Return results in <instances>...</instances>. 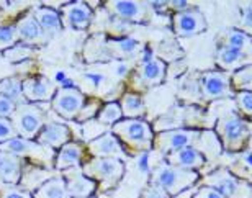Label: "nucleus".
Returning a JSON list of instances; mask_svg holds the SVG:
<instances>
[{
	"instance_id": "1",
	"label": "nucleus",
	"mask_w": 252,
	"mask_h": 198,
	"mask_svg": "<svg viewBox=\"0 0 252 198\" xmlns=\"http://www.w3.org/2000/svg\"><path fill=\"white\" fill-rule=\"evenodd\" d=\"M198 180V172L196 170H185L174 167L170 164H160L159 167H156V170L151 175L149 184H154L160 187L162 190H165L170 197L179 195L180 192L190 189L191 185L196 184Z\"/></svg>"
},
{
	"instance_id": "2",
	"label": "nucleus",
	"mask_w": 252,
	"mask_h": 198,
	"mask_svg": "<svg viewBox=\"0 0 252 198\" xmlns=\"http://www.w3.org/2000/svg\"><path fill=\"white\" fill-rule=\"evenodd\" d=\"M113 134H117L126 146L139 152H149L154 143L151 126L144 120L126 118L113 125Z\"/></svg>"
},
{
	"instance_id": "3",
	"label": "nucleus",
	"mask_w": 252,
	"mask_h": 198,
	"mask_svg": "<svg viewBox=\"0 0 252 198\" xmlns=\"http://www.w3.org/2000/svg\"><path fill=\"white\" fill-rule=\"evenodd\" d=\"M221 144L226 151H241L246 148L249 141V128L244 118L236 113H228L221 116L216 126Z\"/></svg>"
},
{
	"instance_id": "4",
	"label": "nucleus",
	"mask_w": 252,
	"mask_h": 198,
	"mask_svg": "<svg viewBox=\"0 0 252 198\" xmlns=\"http://www.w3.org/2000/svg\"><path fill=\"white\" fill-rule=\"evenodd\" d=\"M82 172L89 179L98 180L103 189H112L122 180L125 164L117 157H95L82 167Z\"/></svg>"
},
{
	"instance_id": "5",
	"label": "nucleus",
	"mask_w": 252,
	"mask_h": 198,
	"mask_svg": "<svg viewBox=\"0 0 252 198\" xmlns=\"http://www.w3.org/2000/svg\"><path fill=\"white\" fill-rule=\"evenodd\" d=\"M205 184L218 190L226 198H252V185L233 175L228 169H216L211 172L205 179Z\"/></svg>"
},
{
	"instance_id": "6",
	"label": "nucleus",
	"mask_w": 252,
	"mask_h": 198,
	"mask_svg": "<svg viewBox=\"0 0 252 198\" xmlns=\"http://www.w3.org/2000/svg\"><path fill=\"white\" fill-rule=\"evenodd\" d=\"M12 123L17 134L23 139H32L43 130V111L34 103H20L12 115Z\"/></svg>"
},
{
	"instance_id": "7",
	"label": "nucleus",
	"mask_w": 252,
	"mask_h": 198,
	"mask_svg": "<svg viewBox=\"0 0 252 198\" xmlns=\"http://www.w3.org/2000/svg\"><path fill=\"white\" fill-rule=\"evenodd\" d=\"M0 152L3 154H10L15 157H32L34 161L41 162H51L54 157V151L41 146L39 143H34L32 139H23V138H13L10 141L0 144Z\"/></svg>"
},
{
	"instance_id": "8",
	"label": "nucleus",
	"mask_w": 252,
	"mask_h": 198,
	"mask_svg": "<svg viewBox=\"0 0 252 198\" xmlns=\"http://www.w3.org/2000/svg\"><path fill=\"white\" fill-rule=\"evenodd\" d=\"M198 131L193 130H167L156 136L153 146L160 152L170 154V152L191 146L195 143V139L198 138Z\"/></svg>"
},
{
	"instance_id": "9",
	"label": "nucleus",
	"mask_w": 252,
	"mask_h": 198,
	"mask_svg": "<svg viewBox=\"0 0 252 198\" xmlns=\"http://www.w3.org/2000/svg\"><path fill=\"white\" fill-rule=\"evenodd\" d=\"M201 92L206 100L226 99L233 95L231 74L224 70H210L201 77Z\"/></svg>"
},
{
	"instance_id": "10",
	"label": "nucleus",
	"mask_w": 252,
	"mask_h": 198,
	"mask_svg": "<svg viewBox=\"0 0 252 198\" xmlns=\"http://www.w3.org/2000/svg\"><path fill=\"white\" fill-rule=\"evenodd\" d=\"M85 105L84 94L77 89H61L53 99V106L65 120H74Z\"/></svg>"
},
{
	"instance_id": "11",
	"label": "nucleus",
	"mask_w": 252,
	"mask_h": 198,
	"mask_svg": "<svg viewBox=\"0 0 252 198\" xmlns=\"http://www.w3.org/2000/svg\"><path fill=\"white\" fill-rule=\"evenodd\" d=\"M206 30V20L198 8H189L174 15V32L177 36L187 38L203 33Z\"/></svg>"
},
{
	"instance_id": "12",
	"label": "nucleus",
	"mask_w": 252,
	"mask_h": 198,
	"mask_svg": "<svg viewBox=\"0 0 252 198\" xmlns=\"http://www.w3.org/2000/svg\"><path fill=\"white\" fill-rule=\"evenodd\" d=\"M90 20H92V10L89 8L87 3L74 2L63 7L61 22L64 27L72 30H84L89 27Z\"/></svg>"
},
{
	"instance_id": "13",
	"label": "nucleus",
	"mask_w": 252,
	"mask_h": 198,
	"mask_svg": "<svg viewBox=\"0 0 252 198\" xmlns=\"http://www.w3.org/2000/svg\"><path fill=\"white\" fill-rule=\"evenodd\" d=\"M167 164L185 170H198L200 167L205 165V156L201 154L198 148L189 146V148L167 154Z\"/></svg>"
},
{
	"instance_id": "14",
	"label": "nucleus",
	"mask_w": 252,
	"mask_h": 198,
	"mask_svg": "<svg viewBox=\"0 0 252 198\" xmlns=\"http://www.w3.org/2000/svg\"><path fill=\"white\" fill-rule=\"evenodd\" d=\"M65 187H67V194L70 198H90L97 190V182L89 179L82 169L77 167L75 172H69L67 179H65Z\"/></svg>"
},
{
	"instance_id": "15",
	"label": "nucleus",
	"mask_w": 252,
	"mask_h": 198,
	"mask_svg": "<svg viewBox=\"0 0 252 198\" xmlns=\"http://www.w3.org/2000/svg\"><path fill=\"white\" fill-rule=\"evenodd\" d=\"M23 95L30 103L54 99V85L46 77H32L23 82Z\"/></svg>"
},
{
	"instance_id": "16",
	"label": "nucleus",
	"mask_w": 252,
	"mask_h": 198,
	"mask_svg": "<svg viewBox=\"0 0 252 198\" xmlns=\"http://www.w3.org/2000/svg\"><path fill=\"white\" fill-rule=\"evenodd\" d=\"M70 131L67 126L59 123H48L43 126V130L38 134V143L46 148H63L64 144L69 143Z\"/></svg>"
},
{
	"instance_id": "17",
	"label": "nucleus",
	"mask_w": 252,
	"mask_h": 198,
	"mask_svg": "<svg viewBox=\"0 0 252 198\" xmlns=\"http://www.w3.org/2000/svg\"><path fill=\"white\" fill-rule=\"evenodd\" d=\"M89 151L95 157H117V159H120L123 156L122 144H120L117 136H113L112 133H105L100 138L90 141Z\"/></svg>"
},
{
	"instance_id": "18",
	"label": "nucleus",
	"mask_w": 252,
	"mask_h": 198,
	"mask_svg": "<svg viewBox=\"0 0 252 198\" xmlns=\"http://www.w3.org/2000/svg\"><path fill=\"white\" fill-rule=\"evenodd\" d=\"M110 8L113 10L115 15L120 17L122 20H133V22H143L144 15H146V7L139 2H112L110 3Z\"/></svg>"
},
{
	"instance_id": "19",
	"label": "nucleus",
	"mask_w": 252,
	"mask_h": 198,
	"mask_svg": "<svg viewBox=\"0 0 252 198\" xmlns=\"http://www.w3.org/2000/svg\"><path fill=\"white\" fill-rule=\"evenodd\" d=\"M0 179L5 184H18L22 180V164L18 157L10 154H0Z\"/></svg>"
},
{
	"instance_id": "20",
	"label": "nucleus",
	"mask_w": 252,
	"mask_h": 198,
	"mask_svg": "<svg viewBox=\"0 0 252 198\" xmlns=\"http://www.w3.org/2000/svg\"><path fill=\"white\" fill-rule=\"evenodd\" d=\"M139 77L148 85L160 84L165 77V63L160 59H151L148 63H143L139 69Z\"/></svg>"
},
{
	"instance_id": "21",
	"label": "nucleus",
	"mask_w": 252,
	"mask_h": 198,
	"mask_svg": "<svg viewBox=\"0 0 252 198\" xmlns=\"http://www.w3.org/2000/svg\"><path fill=\"white\" fill-rule=\"evenodd\" d=\"M80 159H82V148H80V144L67 143L59 151V154L56 157V167L58 169H72V167H79Z\"/></svg>"
},
{
	"instance_id": "22",
	"label": "nucleus",
	"mask_w": 252,
	"mask_h": 198,
	"mask_svg": "<svg viewBox=\"0 0 252 198\" xmlns=\"http://www.w3.org/2000/svg\"><path fill=\"white\" fill-rule=\"evenodd\" d=\"M246 58H248V53H244V51L223 46L216 54V63L226 72V70L231 69H239V66L244 63Z\"/></svg>"
},
{
	"instance_id": "23",
	"label": "nucleus",
	"mask_w": 252,
	"mask_h": 198,
	"mask_svg": "<svg viewBox=\"0 0 252 198\" xmlns=\"http://www.w3.org/2000/svg\"><path fill=\"white\" fill-rule=\"evenodd\" d=\"M17 32L18 38H22L25 43H39L44 39V32L38 25L36 18L33 17L20 20V23L17 25Z\"/></svg>"
},
{
	"instance_id": "24",
	"label": "nucleus",
	"mask_w": 252,
	"mask_h": 198,
	"mask_svg": "<svg viewBox=\"0 0 252 198\" xmlns=\"http://www.w3.org/2000/svg\"><path fill=\"white\" fill-rule=\"evenodd\" d=\"M33 198H70L67 194V187H65V179L63 177L49 179L39 189H36Z\"/></svg>"
},
{
	"instance_id": "25",
	"label": "nucleus",
	"mask_w": 252,
	"mask_h": 198,
	"mask_svg": "<svg viewBox=\"0 0 252 198\" xmlns=\"http://www.w3.org/2000/svg\"><path fill=\"white\" fill-rule=\"evenodd\" d=\"M36 18L38 25L41 27V30L44 33L48 34H53V33H58L63 30V22H61V15L58 12H54L51 8H46V7H41L36 10Z\"/></svg>"
},
{
	"instance_id": "26",
	"label": "nucleus",
	"mask_w": 252,
	"mask_h": 198,
	"mask_svg": "<svg viewBox=\"0 0 252 198\" xmlns=\"http://www.w3.org/2000/svg\"><path fill=\"white\" fill-rule=\"evenodd\" d=\"M120 106H122L123 116H126V118H139V116L144 115L143 99L138 94H126Z\"/></svg>"
},
{
	"instance_id": "27",
	"label": "nucleus",
	"mask_w": 252,
	"mask_h": 198,
	"mask_svg": "<svg viewBox=\"0 0 252 198\" xmlns=\"http://www.w3.org/2000/svg\"><path fill=\"white\" fill-rule=\"evenodd\" d=\"M231 87L239 92H252V64L243 66L231 74Z\"/></svg>"
},
{
	"instance_id": "28",
	"label": "nucleus",
	"mask_w": 252,
	"mask_h": 198,
	"mask_svg": "<svg viewBox=\"0 0 252 198\" xmlns=\"http://www.w3.org/2000/svg\"><path fill=\"white\" fill-rule=\"evenodd\" d=\"M224 46L248 53V51H252V38L241 30H229L224 38Z\"/></svg>"
},
{
	"instance_id": "29",
	"label": "nucleus",
	"mask_w": 252,
	"mask_h": 198,
	"mask_svg": "<svg viewBox=\"0 0 252 198\" xmlns=\"http://www.w3.org/2000/svg\"><path fill=\"white\" fill-rule=\"evenodd\" d=\"M0 95H5L12 101H20L22 103L25 95H23V82H20L18 79L10 77L0 80Z\"/></svg>"
},
{
	"instance_id": "30",
	"label": "nucleus",
	"mask_w": 252,
	"mask_h": 198,
	"mask_svg": "<svg viewBox=\"0 0 252 198\" xmlns=\"http://www.w3.org/2000/svg\"><path fill=\"white\" fill-rule=\"evenodd\" d=\"M123 116L122 106L117 101H112V103H107L100 108L98 113V121L102 125H117Z\"/></svg>"
},
{
	"instance_id": "31",
	"label": "nucleus",
	"mask_w": 252,
	"mask_h": 198,
	"mask_svg": "<svg viewBox=\"0 0 252 198\" xmlns=\"http://www.w3.org/2000/svg\"><path fill=\"white\" fill-rule=\"evenodd\" d=\"M18 39L17 27H0V49H10Z\"/></svg>"
},
{
	"instance_id": "32",
	"label": "nucleus",
	"mask_w": 252,
	"mask_h": 198,
	"mask_svg": "<svg viewBox=\"0 0 252 198\" xmlns=\"http://www.w3.org/2000/svg\"><path fill=\"white\" fill-rule=\"evenodd\" d=\"M32 53H33V49L27 46V44H17V46L5 51V58L8 61H12V63H20V61L30 58Z\"/></svg>"
},
{
	"instance_id": "33",
	"label": "nucleus",
	"mask_w": 252,
	"mask_h": 198,
	"mask_svg": "<svg viewBox=\"0 0 252 198\" xmlns=\"http://www.w3.org/2000/svg\"><path fill=\"white\" fill-rule=\"evenodd\" d=\"M17 138V130L8 118H0V144Z\"/></svg>"
},
{
	"instance_id": "34",
	"label": "nucleus",
	"mask_w": 252,
	"mask_h": 198,
	"mask_svg": "<svg viewBox=\"0 0 252 198\" xmlns=\"http://www.w3.org/2000/svg\"><path fill=\"white\" fill-rule=\"evenodd\" d=\"M139 198H170V195L165 190H162L160 187L154 184H148L141 192Z\"/></svg>"
},
{
	"instance_id": "35",
	"label": "nucleus",
	"mask_w": 252,
	"mask_h": 198,
	"mask_svg": "<svg viewBox=\"0 0 252 198\" xmlns=\"http://www.w3.org/2000/svg\"><path fill=\"white\" fill-rule=\"evenodd\" d=\"M0 198H33V195L23 189H17V187H2Z\"/></svg>"
},
{
	"instance_id": "36",
	"label": "nucleus",
	"mask_w": 252,
	"mask_h": 198,
	"mask_svg": "<svg viewBox=\"0 0 252 198\" xmlns=\"http://www.w3.org/2000/svg\"><path fill=\"white\" fill-rule=\"evenodd\" d=\"M236 100H238L239 108L243 110L246 115L252 116V92H239Z\"/></svg>"
},
{
	"instance_id": "37",
	"label": "nucleus",
	"mask_w": 252,
	"mask_h": 198,
	"mask_svg": "<svg viewBox=\"0 0 252 198\" xmlns=\"http://www.w3.org/2000/svg\"><path fill=\"white\" fill-rule=\"evenodd\" d=\"M15 110H17L15 101L7 99L5 95H0V118H8L15 113Z\"/></svg>"
},
{
	"instance_id": "38",
	"label": "nucleus",
	"mask_w": 252,
	"mask_h": 198,
	"mask_svg": "<svg viewBox=\"0 0 252 198\" xmlns=\"http://www.w3.org/2000/svg\"><path fill=\"white\" fill-rule=\"evenodd\" d=\"M115 46H117V49L120 51V53L133 54V53H136V49H138V41L129 39V38H125V39H120V41L115 43Z\"/></svg>"
},
{
	"instance_id": "39",
	"label": "nucleus",
	"mask_w": 252,
	"mask_h": 198,
	"mask_svg": "<svg viewBox=\"0 0 252 198\" xmlns=\"http://www.w3.org/2000/svg\"><path fill=\"white\" fill-rule=\"evenodd\" d=\"M241 25L246 32L252 33V2L246 3L243 7V20H241Z\"/></svg>"
},
{
	"instance_id": "40",
	"label": "nucleus",
	"mask_w": 252,
	"mask_h": 198,
	"mask_svg": "<svg viewBox=\"0 0 252 198\" xmlns=\"http://www.w3.org/2000/svg\"><path fill=\"white\" fill-rule=\"evenodd\" d=\"M191 198H226L220 194L218 190H215V189H211V187H200L198 190L195 192V195L191 197Z\"/></svg>"
},
{
	"instance_id": "41",
	"label": "nucleus",
	"mask_w": 252,
	"mask_h": 198,
	"mask_svg": "<svg viewBox=\"0 0 252 198\" xmlns=\"http://www.w3.org/2000/svg\"><path fill=\"white\" fill-rule=\"evenodd\" d=\"M97 108H98V103H97V101H92V103H90L89 106L82 108V110H87V111H80L79 120L80 121H85V120L92 118V116H95V113H97Z\"/></svg>"
},
{
	"instance_id": "42",
	"label": "nucleus",
	"mask_w": 252,
	"mask_h": 198,
	"mask_svg": "<svg viewBox=\"0 0 252 198\" xmlns=\"http://www.w3.org/2000/svg\"><path fill=\"white\" fill-rule=\"evenodd\" d=\"M138 167H139L141 172H148L149 170V152H143V154H141Z\"/></svg>"
},
{
	"instance_id": "43",
	"label": "nucleus",
	"mask_w": 252,
	"mask_h": 198,
	"mask_svg": "<svg viewBox=\"0 0 252 198\" xmlns=\"http://www.w3.org/2000/svg\"><path fill=\"white\" fill-rule=\"evenodd\" d=\"M85 79H89L90 82L95 85V87H97V85H100V82L103 80V77L100 74H85Z\"/></svg>"
},
{
	"instance_id": "44",
	"label": "nucleus",
	"mask_w": 252,
	"mask_h": 198,
	"mask_svg": "<svg viewBox=\"0 0 252 198\" xmlns=\"http://www.w3.org/2000/svg\"><path fill=\"white\" fill-rule=\"evenodd\" d=\"M170 7L179 10V12H184V10H189V2H170Z\"/></svg>"
},
{
	"instance_id": "45",
	"label": "nucleus",
	"mask_w": 252,
	"mask_h": 198,
	"mask_svg": "<svg viewBox=\"0 0 252 198\" xmlns=\"http://www.w3.org/2000/svg\"><path fill=\"white\" fill-rule=\"evenodd\" d=\"M54 79H56V82H59V84H63V82H64V80H65V74L63 72V70H59V72L56 74V77H54Z\"/></svg>"
},
{
	"instance_id": "46",
	"label": "nucleus",
	"mask_w": 252,
	"mask_h": 198,
	"mask_svg": "<svg viewBox=\"0 0 252 198\" xmlns=\"http://www.w3.org/2000/svg\"><path fill=\"white\" fill-rule=\"evenodd\" d=\"M117 72H118V75H125L126 74V66L125 64H120L118 67H117Z\"/></svg>"
},
{
	"instance_id": "47",
	"label": "nucleus",
	"mask_w": 252,
	"mask_h": 198,
	"mask_svg": "<svg viewBox=\"0 0 252 198\" xmlns=\"http://www.w3.org/2000/svg\"><path fill=\"white\" fill-rule=\"evenodd\" d=\"M90 198H94V197H90Z\"/></svg>"
}]
</instances>
